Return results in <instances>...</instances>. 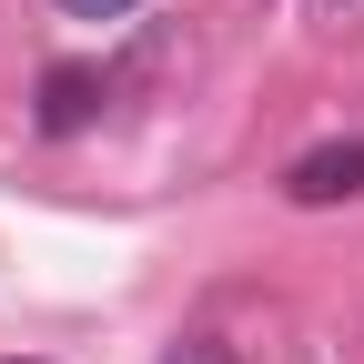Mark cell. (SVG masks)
<instances>
[{
  "label": "cell",
  "instance_id": "277c9868",
  "mask_svg": "<svg viewBox=\"0 0 364 364\" xmlns=\"http://www.w3.org/2000/svg\"><path fill=\"white\" fill-rule=\"evenodd\" d=\"M61 11H71V21H132L142 0H61Z\"/></svg>",
  "mask_w": 364,
  "mask_h": 364
},
{
  "label": "cell",
  "instance_id": "5b68a950",
  "mask_svg": "<svg viewBox=\"0 0 364 364\" xmlns=\"http://www.w3.org/2000/svg\"><path fill=\"white\" fill-rule=\"evenodd\" d=\"M324 11H344V0H324Z\"/></svg>",
  "mask_w": 364,
  "mask_h": 364
},
{
  "label": "cell",
  "instance_id": "3957f363",
  "mask_svg": "<svg viewBox=\"0 0 364 364\" xmlns=\"http://www.w3.org/2000/svg\"><path fill=\"white\" fill-rule=\"evenodd\" d=\"M162 364H233V354H223V344H213V334H182V344H172V354H162Z\"/></svg>",
  "mask_w": 364,
  "mask_h": 364
},
{
  "label": "cell",
  "instance_id": "6da1fadb",
  "mask_svg": "<svg viewBox=\"0 0 364 364\" xmlns=\"http://www.w3.org/2000/svg\"><path fill=\"white\" fill-rule=\"evenodd\" d=\"M354 193H364V142H324V152H304V162L284 172V203H304V213L354 203Z\"/></svg>",
  "mask_w": 364,
  "mask_h": 364
},
{
  "label": "cell",
  "instance_id": "7a4b0ae2",
  "mask_svg": "<svg viewBox=\"0 0 364 364\" xmlns=\"http://www.w3.org/2000/svg\"><path fill=\"white\" fill-rule=\"evenodd\" d=\"M91 112H102V71H81V61L41 71V132H81Z\"/></svg>",
  "mask_w": 364,
  "mask_h": 364
}]
</instances>
